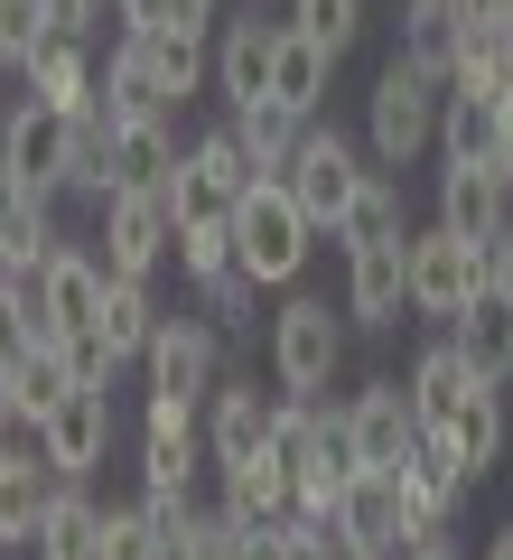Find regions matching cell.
Masks as SVG:
<instances>
[{
  "mask_svg": "<svg viewBox=\"0 0 513 560\" xmlns=\"http://www.w3.org/2000/svg\"><path fill=\"white\" fill-rule=\"evenodd\" d=\"M439 113H448V75L393 57L374 75V94H364V160L374 168H411L420 150H439Z\"/></svg>",
  "mask_w": 513,
  "mask_h": 560,
  "instance_id": "obj_1",
  "label": "cell"
},
{
  "mask_svg": "<svg viewBox=\"0 0 513 560\" xmlns=\"http://www.w3.org/2000/svg\"><path fill=\"white\" fill-rule=\"evenodd\" d=\"M308 253H317V224H308V206H299L280 178H261L253 197L234 206V261L261 280V290H290V280L308 271Z\"/></svg>",
  "mask_w": 513,
  "mask_h": 560,
  "instance_id": "obj_2",
  "label": "cell"
},
{
  "mask_svg": "<svg viewBox=\"0 0 513 560\" xmlns=\"http://www.w3.org/2000/svg\"><path fill=\"white\" fill-rule=\"evenodd\" d=\"M94 253L113 280H150L159 261L178 253V215H168V187H113L94 206Z\"/></svg>",
  "mask_w": 513,
  "mask_h": 560,
  "instance_id": "obj_3",
  "label": "cell"
},
{
  "mask_svg": "<svg viewBox=\"0 0 513 560\" xmlns=\"http://www.w3.org/2000/svg\"><path fill=\"white\" fill-rule=\"evenodd\" d=\"M494 280H486V243H467V234H448V224H420L411 234V318H467L476 300H486Z\"/></svg>",
  "mask_w": 513,
  "mask_h": 560,
  "instance_id": "obj_4",
  "label": "cell"
},
{
  "mask_svg": "<svg viewBox=\"0 0 513 560\" xmlns=\"http://www.w3.org/2000/svg\"><path fill=\"white\" fill-rule=\"evenodd\" d=\"M346 308H327V300H280L271 308V374H280V393H327L336 374H346Z\"/></svg>",
  "mask_w": 513,
  "mask_h": 560,
  "instance_id": "obj_5",
  "label": "cell"
},
{
  "mask_svg": "<svg viewBox=\"0 0 513 560\" xmlns=\"http://www.w3.org/2000/svg\"><path fill=\"white\" fill-rule=\"evenodd\" d=\"M364 178H374V168H364V150L336 131V121H308V140H299L290 168H280V187L308 206V224H317L327 243H336V224H346V206H355V187H364Z\"/></svg>",
  "mask_w": 513,
  "mask_h": 560,
  "instance_id": "obj_6",
  "label": "cell"
},
{
  "mask_svg": "<svg viewBox=\"0 0 513 560\" xmlns=\"http://www.w3.org/2000/svg\"><path fill=\"white\" fill-rule=\"evenodd\" d=\"M75 140H84V113H57V103H38V94H20L0 113V160H10V178L38 187V197H66Z\"/></svg>",
  "mask_w": 513,
  "mask_h": 560,
  "instance_id": "obj_7",
  "label": "cell"
},
{
  "mask_svg": "<svg viewBox=\"0 0 513 560\" xmlns=\"http://www.w3.org/2000/svg\"><path fill=\"white\" fill-rule=\"evenodd\" d=\"M420 430H430V420H420V401H411L401 374H374V383L346 393V448H355V467H401Z\"/></svg>",
  "mask_w": 513,
  "mask_h": 560,
  "instance_id": "obj_8",
  "label": "cell"
},
{
  "mask_svg": "<svg viewBox=\"0 0 513 560\" xmlns=\"http://www.w3.org/2000/svg\"><path fill=\"white\" fill-rule=\"evenodd\" d=\"M140 374H150V393H168V401H206L224 383V327L215 318H159Z\"/></svg>",
  "mask_w": 513,
  "mask_h": 560,
  "instance_id": "obj_9",
  "label": "cell"
},
{
  "mask_svg": "<svg viewBox=\"0 0 513 560\" xmlns=\"http://www.w3.org/2000/svg\"><path fill=\"white\" fill-rule=\"evenodd\" d=\"M113 430H121V420H113V393H84V383H75V393H66L28 440H38V458L57 467V477H84V486H94V467L113 458Z\"/></svg>",
  "mask_w": 513,
  "mask_h": 560,
  "instance_id": "obj_10",
  "label": "cell"
},
{
  "mask_svg": "<svg viewBox=\"0 0 513 560\" xmlns=\"http://www.w3.org/2000/svg\"><path fill=\"white\" fill-rule=\"evenodd\" d=\"M401 308H411V234L401 243H346V318L364 337H383Z\"/></svg>",
  "mask_w": 513,
  "mask_h": 560,
  "instance_id": "obj_11",
  "label": "cell"
},
{
  "mask_svg": "<svg viewBox=\"0 0 513 560\" xmlns=\"http://www.w3.org/2000/svg\"><path fill=\"white\" fill-rule=\"evenodd\" d=\"M280 28L290 20H261V10H234L215 20V94L234 103H271V57H280Z\"/></svg>",
  "mask_w": 513,
  "mask_h": 560,
  "instance_id": "obj_12",
  "label": "cell"
},
{
  "mask_svg": "<svg viewBox=\"0 0 513 560\" xmlns=\"http://www.w3.org/2000/svg\"><path fill=\"white\" fill-rule=\"evenodd\" d=\"M103 290H113L103 253H94V243H66V253L38 271V318H47V337H75V327H94V318H103Z\"/></svg>",
  "mask_w": 513,
  "mask_h": 560,
  "instance_id": "obj_13",
  "label": "cell"
},
{
  "mask_svg": "<svg viewBox=\"0 0 513 560\" xmlns=\"http://www.w3.org/2000/svg\"><path fill=\"white\" fill-rule=\"evenodd\" d=\"M57 486H66V477L38 458V440H28V448L0 440V551L28 560V541H38V523H47V504H57Z\"/></svg>",
  "mask_w": 513,
  "mask_h": 560,
  "instance_id": "obj_14",
  "label": "cell"
},
{
  "mask_svg": "<svg viewBox=\"0 0 513 560\" xmlns=\"http://www.w3.org/2000/svg\"><path fill=\"white\" fill-rule=\"evenodd\" d=\"M113 121V140H103V150H113V187H168L178 178V131H168V113H103Z\"/></svg>",
  "mask_w": 513,
  "mask_h": 560,
  "instance_id": "obj_15",
  "label": "cell"
},
{
  "mask_svg": "<svg viewBox=\"0 0 513 560\" xmlns=\"http://www.w3.org/2000/svg\"><path fill=\"white\" fill-rule=\"evenodd\" d=\"M327 533L355 541V551H401V477H393V467H355Z\"/></svg>",
  "mask_w": 513,
  "mask_h": 560,
  "instance_id": "obj_16",
  "label": "cell"
},
{
  "mask_svg": "<svg viewBox=\"0 0 513 560\" xmlns=\"http://www.w3.org/2000/svg\"><path fill=\"white\" fill-rule=\"evenodd\" d=\"M439 224L467 243H494L513 224V178L504 168H439Z\"/></svg>",
  "mask_w": 513,
  "mask_h": 560,
  "instance_id": "obj_17",
  "label": "cell"
},
{
  "mask_svg": "<svg viewBox=\"0 0 513 560\" xmlns=\"http://www.w3.org/2000/svg\"><path fill=\"white\" fill-rule=\"evenodd\" d=\"M20 84L38 103H57V113H94V103H103V66H94V47H84V38H47L38 57L20 66Z\"/></svg>",
  "mask_w": 513,
  "mask_h": 560,
  "instance_id": "obj_18",
  "label": "cell"
},
{
  "mask_svg": "<svg viewBox=\"0 0 513 560\" xmlns=\"http://www.w3.org/2000/svg\"><path fill=\"white\" fill-rule=\"evenodd\" d=\"M271 411H280V393L215 383V393H206V448H215V467H224V458H253V448H271Z\"/></svg>",
  "mask_w": 513,
  "mask_h": 560,
  "instance_id": "obj_19",
  "label": "cell"
},
{
  "mask_svg": "<svg viewBox=\"0 0 513 560\" xmlns=\"http://www.w3.org/2000/svg\"><path fill=\"white\" fill-rule=\"evenodd\" d=\"M215 504L234 523H271V514H290V467L271 458V448H253V458H224L215 467Z\"/></svg>",
  "mask_w": 513,
  "mask_h": 560,
  "instance_id": "obj_20",
  "label": "cell"
},
{
  "mask_svg": "<svg viewBox=\"0 0 513 560\" xmlns=\"http://www.w3.org/2000/svg\"><path fill=\"white\" fill-rule=\"evenodd\" d=\"M401 383H411V401H420V420H430V430H448V420H457V401H467V393H486V383H476V364L457 355V337L420 346Z\"/></svg>",
  "mask_w": 513,
  "mask_h": 560,
  "instance_id": "obj_21",
  "label": "cell"
},
{
  "mask_svg": "<svg viewBox=\"0 0 513 560\" xmlns=\"http://www.w3.org/2000/svg\"><path fill=\"white\" fill-rule=\"evenodd\" d=\"M94 551H103V504L84 477H66L47 523H38V541H28V560H94Z\"/></svg>",
  "mask_w": 513,
  "mask_h": 560,
  "instance_id": "obj_22",
  "label": "cell"
},
{
  "mask_svg": "<svg viewBox=\"0 0 513 560\" xmlns=\"http://www.w3.org/2000/svg\"><path fill=\"white\" fill-rule=\"evenodd\" d=\"M504 140V94H448L439 113V168H486Z\"/></svg>",
  "mask_w": 513,
  "mask_h": 560,
  "instance_id": "obj_23",
  "label": "cell"
},
{
  "mask_svg": "<svg viewBox=\"0 0 513 560\" xmlns=\"http://www.w3.org/2000/svg\"><path fill=\"white\" fill-rule=\"evenodd\" d=\"M448 337H457V355L476 364V383H494V393L513 383V300H504V290H486V300H476Z\"/></svg>",
  "mask_w": 513,
  "mask_h": 560,
  "instance_id": "obj_24",
  "label": "cell"
},
{
  "mask_svg": "<svg viewBox=\"0 0 513 560\" xmlns=\"http://www.w3.org/2000/svg\"><path fill=\"white\" fill-rule=\"evenodd\" d=\"M457 47H467V0H401V47H393V57L448 75Z\"/></svg>",
  "mask_w": 513,
  "mask_h": 560,
  "instance_id": "obj_25",
  "label": "cell"
},
{
  "mask_svg": "<svg viewBox=\"0 0 513 560\" xmlns=\"http://www.w3.org/2000/svg\"><path fill=\"white\" fill-rule=\"evenodd\" d=\"M103 113H178V94L140 38H113V57H103Z\"/></svg>",
  "mask_w": 513,
  "mask_h": 560,
  "instance_id": "obj_26",
  "label": "cell"
},
{
  "mask_svg": "<svg viewBox=\"0 0 513 560\" xmlns=\"http://www.w3.org/2000/svg\"><path fill=\"white\" fill-rule=\"evenodd\" d=\"M0 374H10V401H20V420H28V430H38V420L57 411L66 393H75V364H66V337H38L20 364H0Z\"/></svg>",
  "mask_w": 513,
  "mask_h": 560,
  "instance_id": "obj_27",
  "label": "cell"
},
{
  "mask_svg": "<svg viewBox=\"0 0 513 560\" xmlns=\"http://www.w3.org/2000/svg\"><path fill=\"white\" fill-rule=\"evenodd\" d=\"M336 420H346V411H327V393H280V411H271V458L290 467V486H299V467L336 440Z\"/></svg>",
  "mask_w": 513,
  "mask_h": 560,
  "instance_id": "obj_28",
  "label": "cell"
},
{
  "mask_svg": "<svg viewBox=\"0 0 513 560\" xmlns=\"http://www.w3.org/2000/svg\"><path fill=\"white\" fill-rule=\"evenodd\" d=\"M327 75H336V57L317 38H299V28H280V57H271V103H290V113H308L317 121V103H327Z\"/></svg>",
  "mask_w": 513,
  "mask_h": 560,
  "instance_id": "obj_29",
  "label": "cell"
},
{
  "mask_svg": "<svg viewBox=\"0 0 513 560\" xmlns=\"http://www.w3.org/2000/svg\"><path fill=\"white\" fill-rule=\"evenodd\" d=\"M159 318H168V308L150 300V280H113L94 327H103V346H113L121 364H140V355H150V337H159Z\"/></svg>",
  "mask_w": 513,
  "mask_h": 560,
  "instance_id": "obj_30",
  "label": "cell"
},
{
  "mask_svg": "<svg viewBox=\"0 0 513 560\" xmlns=\"http://www.w3.org/2000/svg\"><path fill=\"white\" fill-rule=\"evenodd\" d=\"M224 121H234V140L253 150L261 178H280V168H290V150L308 140V113H290V103H243V113H224Z\"/></svg>",
  "mask_w": 513,
  "mask_h": 560,
  "instance_id": "obj_31",
  "label": "cell"
},
{
  "mask_svg": "<svg viewBox=\"0 0 513 560\" xmlns=\"http://www.w3.org/2000/svg\"><path fill=\"white\" fill-rule=\"evenodd\" d=\"M448 440H457V458H467L476 477H486V467L504 458V440H513V420H504V393H494V383H486V393H467V401H457V420H448Z\"/></svg>",
  "mask_w": 513,
  "mask_h": 560,
  "instance_id": "obj_32",
  "label": "cell"
},
{
  "mask_svg": "<svg viewBox=\"0 0 513 560\" xmlns=\"http://www.w3.org/2000/svg\"><path fill=\"white\" fill-rule=\"evenodd\" d=\"M411 224H401V178L393 168H374V178L355 187V206H346V224H336V243H401Z\"/></svg>",
  "mask_w": 513,
  "mask_h": 560,
  "instance_id": "obj_33",
  "label": "cell"
},
{
  "mask_svg": "<svg viewBox=\"0 0 513 560\" xmlns=\"http://www.w3.org/2000/svg\"><path fill=\"white\" fill-rule=\"evenodd\" d=\"M94 560H168V523L150 504H103V551Z\"/></svg>",
  "mask_w": 513,
  "mask_h": 560,
  "instance_id": "obj_34",
  "label": "cell"
},
{
  "mask_svg": "<svg viewBox=\"0 0 513 560\" xmlns=\"http://www.w3.org/2000/svg\"><path fill=\"white\" fill-rule=\"evenodd\" d=\"M290 28L317 38L327 57H346V47L364 38V0H290Z\"/></svg>",
  "mask_w": 513,
  "mask_h": 560,
  "instance_id": "obj_35",
  "label": "cell"
},
{
  "mask_svg": "<svg viewBox=\"0 0 513 560\" xmlns=\"http://www.w3.org/2000/svg\"><path fill=\"white\" fill-rule=\"evenodd\" d=\"M197 318H215L224 327V337H243V327H253V300H261V280L253 271H243V261H234V271H215V280H197Z\"/></svg>",
  "mask_w": 513,
  "mask_h": 560,
  "instance_id": "obj_36",
  "label": "cell"
},
{
  "mask_svg": "<svg viewBox=\"0 0 513 560\" xmlns=\"http://www.w3.org/2000/svg\"><path fill=\"white\" fill-rule=\"evenodd\" d=\"M168 560H243V523L224 514V504H197L187 514V533H178V551Z\"/></svg>",
  "mask_w": 513,
  "mask_h": 560,
  "instance_id": "obj_37",
  "label": "cell"
},
{
  "mask_svg": "<svg viewBox=\"0 0 513 560\" xmlns=\"http://www.w3.org/2000/svg\"><path fill=\"white\" fill-rule=\"evenodd\" d=\"M38 47H47V0H0V66L20 75Z\"/></svg>",
  "mask_w": 513,
  "mask_h": 560,
  "instance_id": "obj_38",
  "label": "cell"
},
{
  "mask_svg": "<svg viewBox=\"0 0 513 560\" xmlns=\"http://www.w3.org/2000/svg\"><path fill=\"white\" fill-rule=\"evenodd\" d=\"M121 28H215V0H113Z\"/></svg>",
  "mask_w": 513,
  "mask_h": 560,
  "instance_id": "obj_39",
  "label": "cell"
},
{
  "mask_svg": "<svg viewBox=\"0 0 513 560\" xmlns=\"http://www.w3.org/2000/svg\"><path fill=\"white\" fill-rule=\"evenodd\" d=\"M178 271H187V280L234 271V234H178Z\"/></svg>",
  "mask_w": 513,
  "mask_h": 560,
  "instance_id": "obj_40",
  "label": "cell"
},
{
  "mask_svg": "<svg viewBox=\"0 0 513 560\" xmlns=\"http://www.w3.org/2000/svg\"><path fill=\"white\" fill-rule=\"evenodd\" d=\"M486 280H494V290H504V300H513V224H504V234L486 243Z\"/></svg>",
  "mask_w": 513,
  "mask_h": 560,
  "instance_id": "obj_41",
  "label": "cell"
},
{
  "mask_svg": "<svg viewBox=\"0 0 513 560\" xmlns=\"http://www.w3.org/2000/svg\"><path fill=\"white\" fill-rule=\"evenodd\" d=\"M401 560H467V551H457V533H430V541H401Z\"/></svg>",
  "mask_w": 513,
  "mask_h": 560,
  "instance_id": "obj_42",
  "label": "cell"
},
{
  "mask_svg": "<svg viewBox=\"0 0 513 560\" xmlns=\"http://www.w3.org/2000/svg\"><path fill=\"white\" fill-rule=\"evenodd\" d=\"M467 20H504L513 28V0H467Z\"/></svg>",
  "mask_w": 513,
  "mask_h": 560,
  "instance_id": "obj_43",
  "label": "cell"
},
{
  "mask_svg": "<svg viewBox=\"0 0 513 560\" xmlns=\"http://www.w3.org/2000/svg\"><path fill=\"white\" fill-rule=\"evenodd\" d=\"M10 430H20V401H10V374H0V440H10Z\"/></svg>",
  "mask_w": 513,
  "mask_h": 560,
  "instance_id": "obj_44",
  "label": "cell"
},
{
  "mask_svg": "<svg viewBox=\"0 0 513 560\" xmlns=\"http://www.w3.org/2000/svg\"><path fill=\"white\" fill-rule=\"evenodd\" d=\"M486 560H513V523H504V533H494V541H486Z\"/></svg>",
  "mask_w": 513,
  "mask_h": 560,
  "instance_id": "obj_45",
  "label": "cell"
},
{
  "mask_svg": "<svg viewBox=\"0 0 513 560\" xmlns=\"http://www.w3.org/2000/svg\"><path fill=\"white\" fill-rule=\"evenodd\" d=\"M504 103H513V66H504Z\"/></svg>",
  "mask_w": 513,
  "mask_h": 560,
  "instance_id": "obj_46",
  "label": "cell"
}]
</instances>
